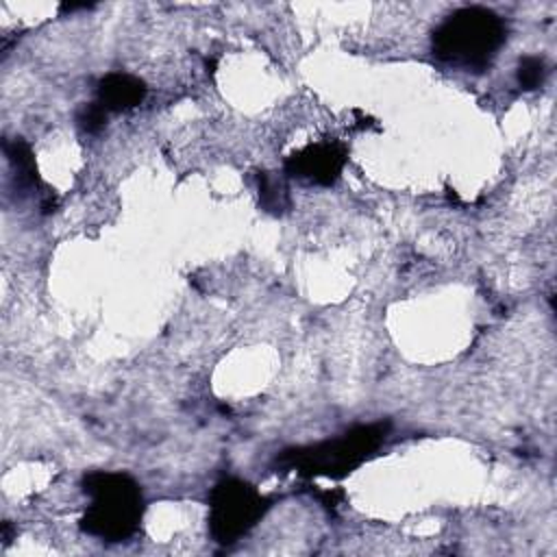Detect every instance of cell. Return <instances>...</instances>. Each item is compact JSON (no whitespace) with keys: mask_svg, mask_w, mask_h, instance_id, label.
<instances>
[{"mask_svg":"<svg viewBox=\"0 0 557 557\" xmlns=\"http://www.w3.org/2000/svg\"><path fill=\"white\" fill-rule=\"evenodd\" d=\"M107 115H109V111L96 100V102H89V104L81 107V111L76 113V124H78V128L83 133L96 135V133H100L104 128Z\"/></svg>","mask_w":557,"mask_h":557,"instance_id":"cell-10","label":"cell"},{"mask_svg":"<svg viewBox=\"0 0 557 557\" xmlns=\"http://www.w3.org/2000/svg\"><path fill=\"white\" fill-rule=\"evenodd\" d=\"M389 424L372 422L359 424L337 440H329L309 448L289 450L281 457V463L296 468L302 474H324L339 479L368 459L385 440Z\"/></svg>","mask_w":557,"mask_h":557,"instance_id":"cell-3","label":"cell"},{"mask_svg":"<svg viewBox=\"0 0 557 557\" xmlns=\"http://www.w3.org/2000/svg\"><path fill=\"white\" fill-rule=\"evenodd\" d=\"M268 509V500L246 481L224 479L209 498V529L220 544H233L248 533Z\"/></svg>","mask_w":557,"mask_h":557,"instance_id":"cell-4","label":"cell"},{"mask_svg":"<svg viewBox=\"0 0 557 557\" xmlns=\"http://www.w3.org/2000/svg\"><path fill=\"white\" fill-rule=\"evenodd\" d=\"M546 63L542 57H533V54H527L520 59L518 63V70H516V78H518V85L522 89H537L542 87L544 78H546Z\"/></svg>","mask_w":557,"mask_h":557,"instance_id":"cell-9","label":"cell"},{"mask_svg":"<svg viewBox=\"0 0 557 557\" xmlns=\"http://www.w3.org/2000/svg\"><path fill=\"white\" fill-rule=\"evenodd\" d=\"M83 492L91 498V505L81 520L85 533L107 542H120L135 533L141 520L144 500L133 476L96 470L85 474Z\"/></svg>","mask_w":557,"mask_h":557,"instance_id":"cell-2","label":"cell"},{"mask_svg":"<svg viewBox=\"0 0 557 557\" xmlns=\"http://www.w3.org/2000/svg\"><path fill=\"white\" fill-rule=\"evenodd\" d=\"M4 154L15 172L17 185L24 189H33L39 187V176H37V165H35V157L28 148V144H24L22 139H13V141H4Z\"/></svg>","mask_w":557,"mask_h":557,"instance_id":"cell-7","label":"cell"},{"mask_svg":"<svg viewBox=\"0 0 557 557\" xmlns=\"http://www.w3.org/2000/svg\"><path fill=\"white\" fill-rule=\"evenodd\" d=\"M346 165V148L337 141L311 144L294 152L285 161V170L292 176L305 178L315 185H333Z\"/></svg>","mask_w":557,"mask_h":557,"instance_id":"cell-5","label":"cell"},{"mask_svg":"<svg viewBox=\"0 0 557 557\" xmlns=\"http://www.w3.org/2000/svg\"><path fill=\"white\" fill-rule=\"evenodd\" d=\"M507 39L505 20L487 7H461L433 30V54L461 70L490 67Z\"/></svg>","mask_w":557,"mask_h":557,"instance_id":"cell-1","label":"cell"},{"mask_svg":"<svg viewBox=\"0 0 557 557\" xmlns=\"http://www.w3.org/2000/svg\"><path fill=\"white\" fill-rule=\"evenodd\" d=\"M146 96V85L133 74L111 72L98 83V102L107 111H126L137 107Z\"/></svg>","mask_w":557,"mask_h":557,"instance_id":"cell-6","label":"cell"},{"mask_svg":"<svg viewBox=\"0 0 557 557\" xmlns=\"http://www.w3.org/2000/svg\"><path fill=\"white\" fill-rule=\"evenodd\" d=\"M259 196H261V205L272 213H281L289 205L285 183L268 172L259 174Z\"/></svg>","mask_w":557,"mask_h":557,"instance_id":"cell-8","label":"cell"}]
</instances>
